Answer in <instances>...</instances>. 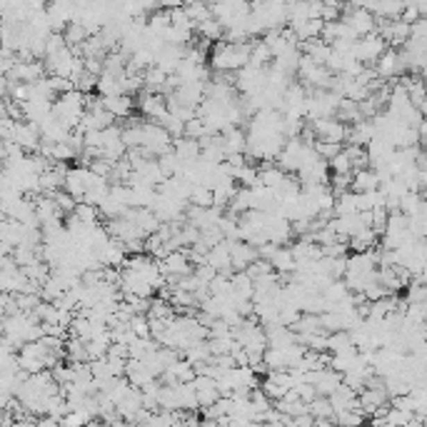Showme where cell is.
<instances>
[{
	"instance_id": "6da1fadb",
	"label": "cell",
	"mask_w": 427,
	"mask_h": 427,
	"mask_svg": "<svg viewBox=\"0 0 427 427\" xmlns=\"http://www.w3.org/2000/svg\"><path fill=\"white\" fill-rule=\"evenodd\" d=\"M387 45L390 43H387L380 33H367V35H362V37L355 40L353 53H355V58H358L360 62H378L380 56L387 50Z\"/></svg>"
},
{
	"instance_id": "7a4b0ae2",
	"label": "cell",
	"mask_w": 427,
	"mask_h": 427,
	"mask_svg": "<svg viewBox=\"0 0 427 427\" xmlns=\"http://www.w3.org/2000/svg\"><path fill=\"white\" fill-rule=\"evenodd\" d=\"M405 68H408V62H405L403 53H397V50H385L378 60V70H375V73H378V78H383V81H390V78L403 75Z\"/></svg>"
},
{
	"instance_id": "3957f363",
	"label": "cell",
	"mask_w": 427,
	"mask_h": 427,
	"mask_svg": "<svg viewBox=\"0 0 427 427\" xmlns=\"http://www.w3.org/2000/svg\"><path fill=\"white\" fill-rule=\"evenodd\" d=\"M312 131L320 140L330 142H342L347 137V125L337 118H317L312 120Z\"/></svg>"
},
{
	"instance_id": "277c9868",
	"label": "cell",
	"mask_w": 427,
	"mask_h": 427,
	"mask_svg": "<svg viewBox=\"0 0 427 427\" xmlns=\"http://www.w3.org/2000/svg\"><path fill=\"white\" fill-rule=\"evenodd\" d=\"M103 106H106V110H110L115 118L125 120L133 115V108H135V103H133V98L128 93L123 95H110V98H103Z\"/></svg>"
},
{
	"instance_id": "5b68a950",
	"label": "cell",
	"mask_w": 427,
	"mask_h": 427,
	"mask_svg": "<svg viewBox=\"0 0 427 427\" xmlns=\"http://www.w3.org/2000/svg\"><path fill=\"white\" fill-rule=\"evenodd\" d=\"M330 167H333L335 173H353V160H350V155L345 153V148H342V153H337L330 160Z\"/></svg>"
},
{
	"instance_id": "8992f818",
	"label": "cell",
	"mask_w": 427,
	"mask_h": 427,
	"mask_svg": "<svg viewBox=\"0 0 427 427\" xmlns=\"http://www.w3.org/2000/svg\"><path fill=\"white\" fill-rule=\"evenodd\" d=\"M315 148H317V153H320L328 162L333 160V158H335L337 153H342V145H340V142H330V140H317V142H315Z\"/></svg>"
},
{
	"instance_id": "52a82bcc",
	"label": "cell",
	"mask_w": 427,
	"mask_h": 427,
	"mask_svg": "<svg viewBox=\"0 0 427 427\" xmlns=\"http://www.w3.org/2000/svg\"><path fill=\"white\" fill-rule=\"evenodd\" d=\"M187 0H160V8H183Z\"/></svg>"
}]
</instances>
